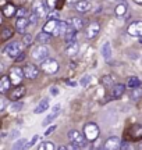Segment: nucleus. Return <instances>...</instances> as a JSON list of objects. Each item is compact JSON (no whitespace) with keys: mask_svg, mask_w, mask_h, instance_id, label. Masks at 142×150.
Instances as JSON below:
<instances>
[{"mask_svg":"<svg viewBox=\"0 0 142 150\" xmlns=\"http://www.w3.org/2000/svg\"><path fill=\"white\" fill-rule=\"evenodd\" d=\"M22 52V43L18 40H14L11 43H7L3 49V54L9 59H16L18 54Z\"/></svg>","mask_w":142,"mask_h":150,"instance_id":"f257e3e1","label":"nucleus"},{"mask_svg":"<svg viewBox=\"0 0 142 150\" xmlns=\"http://www.w3.org/2000/svg\"><path fill=\"white\" fill-rule=\"evenodd\" d=\"M49 47L46 46V45H38V46H35L32 49V52H31V57H32L33 61H38L40 63L42 60L48 59L49 57Z\"/></svg>","mask_w":142,"mask_h":150,"instance_id":"f03ea898","label":"nucleus"},{"mask_svg":"<svg viewBox=\"0 0 142 150\" xmlns=\"http://www.w3.org/2000/svg\"><path fill=\"white\" fill-rule=\"evenodd\" d=\"M99 132H100V129L99 127L96 125L95 122H88L85 124V127H84V136H85V139L89 140V142H93V140L98 139L99 136Z\"/></svg>","mask_w":142,"mask_h":150,"instance_id":"7ed1b4c3","label":"nucleus"},{"mask_svg":"<svg viewBox=\"0 0 142 150\" xmlns=\"http://www.w3.org/2000/svg\"><path fill=\"white\" fill-rule=\"evenodd\" d=\"M59 68H60V65H59V63L55 59L48 57V59L40 61V70L43 72H46V74H56L59 71Z\"/></svg>","mask_w":142,"mask_h":150,"instance_id":"20e7f679","label":"nucleus"},{"mask_svg":"<svg viewBox=\"0 0 142 150\" xmlns=\"http://www.w3.org/2000/svg\"><path fill=\"white\" fill-rule=\"evenodd\" d=\"M68 139H70L71 143H75L78 145L80 147H85L87 146V142L88 140L85 139V136L82 132H80L78 129H71L68 132Z\"/></svg>","mask_w":142,"mask_h":150,"instance_id":"39448f33","label":"nucleus"},{"mask_svg":"<svg viewBox=\"0 0 142 150\" xmlns=\"http://www.w3.org/2000/svg\"><path fill=\"white\" fill-rule=\"evenodd\" d=\"M59 22H60L59 18H50V20L46 21V24H45L43 28H42V31L50 33L52 36H53V35H55V36H59Z\"/></svg>","mask_w":142,"mask_h":150,"instance_id":"423d86ee","label":"nucleus"},{"mask_svg":"<svg viewBox=\"0 0 142 150\" xmlns=\"http://www.w3.org/2000/svg\"><path fill=\"white\" fill-rule=\"evenodd\" d=\"M9 79H10L11 85H20L24 79V72H22V68L20 67H13L10 70V74H9Z\"/></svg>","mask_w":142,"mask_h":150,"instance_id":"0eeeda50","label":"nucleus"},{"mask_svg":"<svg viewBox=\"0 0 142 150\" xmlns=\"http://www.w3.org/2000/svg\"><path fill=\"white\" fill-rule=\"evenodd\" d=\"M32 13H35L39 18H43L48 13V4H45L40 0H35L32 4Z\"/></svg>","mask_w":142,"mask_h":150,"instance_id":"6e6552de","label":"nucleus"},{"mask_svg":"<svg viewBox=\"0 0 142 150\" xmlns=\"http://www.w3.org/2000/svg\"><path fill=\"white\" fill-rule=\"evenodd\" d=\"M22 72H24V78H28V79H35L39 75V70L36 65L32 64H27L24 68H22Z\"/></svg>","mask_w":142,"mask_h":150,"instance_id":"1a4fd4ad","label":"nucleus"},{"mask_svg":"<svg viewBox=\"0 0 142 150\" xmlns=\"http://www.w3.org/2000/svg\"><path fill=\"white\" fill-rule=\"evenodd\" d=\"M28 27H29V22H28V18H27V17H18V18H17V21H16V29H17V32L20 33V35L27 33Z\"/></svg>","mask_w":142,"mask_h":150,"instance_id":"9d476101","label":"nucleus"},{"mask_svg":"<svg viewBox=\"0 0 142 150\" xmlns=\"http://www.w3.org/2000/svg\"><path fill=\"white\" fill-rule=\"evenodd\" d=\"M99 31H100V25H99L96 21H92L89 25L87 27V31H85V36L88 39H93V38L98 36Z\"/></svg>","mask_w":142,"mask_h":150,"instance_id":"9b49d317","label":"nucleus"},{"mask_svg":"<svg viewBox=\"0 0 142 150\" xmlns=\"http://www.w3.org/2000/svg\"><path fill=\"white\" fill-rule=\"evenodd\" d=\"M128 35L131 36H141L142 35V21H134L128 25V29H127Z\"/></svg>","mask_w":142,"mask_h":150,"instance_id":"f8f14e48","label":"nucleus"},{"mask_svg":"<svg viewBox=\"0 0 142 150\" xmlns=\"http://www.w3.org/2000/svg\"><path fill=\"white\" fill-rule=\"evenodd\" d=\"M92 8V1L91 0H77L75 1V10L78 13H88V11Z\"/></svg>","mask_w":142,"mask_h":150,"instance_id":"ddd939ff","label":"nucleus"},{"mask_svg":"<svg viewBox=\"0 0 142 150\" xmlns=\"http://www.w3.org/2000/svg\"><path fill=\"white\" fill-rule=\"evenodd\" d=\"M60 111H61V106H60V104H56L55 107L52 108V111H50L49 115H48V117L45 118V121H43V125H45V127L53 122V121H55L56 118L59 117V114H60Z\"/></svg>","mask_w":142,"mask_h":150,"instance_id":"4468645a","label":"nucleus"},{"mask_svg":"<svg viewBox=\"0 0 142 150\" xmlns=\"http://www.w3.org/2000/svg\"><path fill=\"white\" fill-rule=\"evenodd\" d=\"M120 143H121L120 138H117V136H110L109 139L104 142L103 147L107 150H116V149H120Z\"/></svg>","mask_w":142,"mask_h":150,"instance_id":"2eb2a0df","label":"nucleus"},{"mask_svg":"<svg viewBox=\"0 0 142 150\" xmlns=\"http://www.w3.org/2000/svg\"><path fill=\"white\" fill-rule=\"evenodd\" d=\"M126 88L127 86L124 83H116V85H113V88H111V97L113 99H120L124 95Z\"/></svg>","mask_w":142,"mask_h":150,"instance_id":"dca6fc26","label":"nucleus"},{"mask_svg":"<svg viewBox=\"0 0 142 150\" xmlns=\"http://www.w3.org/2000/svg\"><path fill=\"white\" fill-rule=\"evenodd\" d=\"M78 52H80V45H78L77 40L70 42L66 45V53L68 54V56H71V57H72V56H77Z\"/></svg>","mask_w":142,"mask_h":150,"instance_id":"f3484780","label":"nucleus"},{"mask_svg":"<svg viewBox=\"0 0 142 150\" xmlns=\"http://www.w3.org/2000/svg\"><path fill=\"white\" fill-rule=\"evenodd\" d=\"M25 92H27V89L24 88V86H18L17 85V88L14 89V91L10 93V99L14 102V100H18V99H21V97H24V95H25Z\"/></svg>","mask_w":142,"mask_h":150,"instance_id":"a211bd4d","label":"nucleus"},{"mask_svg":"<svg viewBox=\"0 0 142 150\" xmlns=\"http://www.w3.org/2000/svg\"><path fill=\"white\" fill-rule=\"evenodd\" d=\"M68 24H70V27H72L74 29H75L77 32H78V31H81L82 28H84V25H85L84 20H82V18H78V17H72Z\"/></svg>","mask_w":142,"mask_h":150,"instance_id":"6ab92c4d","label":"nucleus"},{"mask_svg":"<svg viewBox=\"0 0 142 150\" xmlns=\"http://www.w3.org/2000/svg\"><path fill=\"white\" fill-rule=\"evenodd\" d=\"M48 108H49V99H43V100H40L39 104L35 107L33 112H35V114H42V112L48 111Z\"/></svg>","mask_w":142,"mask_h":150,"instance_id":"aec40b11","label":"nucleus"},{"mask_svg":"<svg viewBox=\"0 0 142 150\" xmlns=\"http://www.w3.org/2000/svg\"><path fill=\"white\" fill-rule=\"evenodd\" d=\"M100 52H102V56H103V59L106 61H109L110 57H111V45L109 42H104L102 45V49H100Z\"/></svg>","mask_w":142,"mask_h":150,"instance_id":"412c9836","label":"nucleus"},{"mask_svg":"<svg viewBox=\"0 0 142 150\" xmlns=\"http://www.w3.org/2000/svg\"><path fill=\"white\" fill-rule=\"evenodd\" d=\"M10 79L9 76H1L0 78V93H6L10 91Z\"/></svg>","mask_w":142,"mask_h":150,"instance_id":"4be33fe9","label":"nucleus"},{"mask_svg":"<svg viewBox=\"0 0 142 150\" xmlns=\"http://www.w3.org/2000/svg\"><path fill=\"white\" fill-rule=\"evenodd\" d=\"M50 39H52V35L42 31V32L38 33V36H36V42L40 43V45H45V43H49Z\"/></svg>","mask_w":142,"mask_h":150,"instance_id":"5701e85b","label":"nucleus"},{"mask_svg":"<svg viewBox=\"0 0 142 150\" xmlns=\"http://www.w3.org/2000/svg\"><path fill=\"white\" fill-rule=\"evenodd\" d=\"M127 10H128V6H127L126 3H119V4L116 6L114 13L117 17H123L127 14Z\"/></svg>","mask_w":142,"mask_h":150,"instance_id":"b1692460","label":"nucleus"},{"mask_svg":"<svg viewBox=\"0 0 142 150\" xmlns=\"http://www.w3.org/2000/svg\"><path fill=\"white\" fill-rule=\"evenodd\" d=\"M22 107H24L22 102H17V100H14L11 104H9V111L10 112H18V111H21Z\"/></svg>","mask_w":142,"mask_h":150,"instance_id":"393cba45","label":"nucleus"},{"mask_svg":"<svg viewBox=\"0 0 142 150\" xmlns=\"http://www.w3.org/2000/svg\"><path fill=\"white\" fill-rule=\"evenodd\" d=\"M16 11H17L16 7H14L13 4H6L4 7H3V14H4L6 17H9V18L14 16V14H16Z\"/></svg>","mask_w":142,"mask_h":150,"instance_id":"a878e982","label":"nucleus"},{"mask_svg":"<svg viewBox=\"0 0 142 150\" xmlns=\"http://www.w3.org/2000/svg\"><path fill=\"white\" fill-rule=\"evenodd\" d=\"M131 97L134 100H139L142 97V86H137V88H132V92H131Z\"/></svg>","mask_w":142,"mask_h":150,"instance_id":"bb28decb","label":"nucleus"},{"mask_svg":"<svg viewBox=\"0 0 142 150\" xmlns=\"http://www.w3.org/2000/svg\"><path fill=\"white\" fill-rule=\"evenodd\" d=\"M141 85V81L138 79L137 76H131L130 79H128V82H127V88H137V86Z\"/></svg>","mask_w":142,"mask_h":150,"instance_id":"cd10ccee","label":"nucleus"},{"mask_svg":"<svg viewBox=\"0 0 142 150\" xmlns=\"http://www.w3.org/2000/svg\"><path fill=\"white\" fill-rule=\"evenodd\" d=\"M55 149H57L56 145L53 142H49V140H48V142H43L42 145L39 146V150H55Z\"/></svg>","mask_w":142,"mask_h":150,"instance_id":"c85d7f7f","label":"nucleus"},{"mask_svg":"<svg viewBox=\"0 0 142 150\" xmlns=\"http://www.w3.org/2000/svg\"><path fill=\"white\" fill-rule=\"evenodd\" d=\"M13 36V29L10 27H6L3 31H1V39L3 40H7V39H10Z\"/></svg>","mask_w":142,"mask_h":150,"instance_id":"c756f323","label":"nucleus"},{"mask_svg":"<svg viewBox=\"0 0 142 150\" xmlns=\"http://www.w3.org/2000/svg\"><path fill=\"white\" fill-rule=\"evenodd\" d=\"M27 139H18L13 145V149H16V150H20V149H25V146H27Z\"/></svg>","mask_w":142,"mask_h":150,"instance_id":"7c9ffc66","label":"nucleus"},{"mask_svg":"<svg viewBox=\"0 0 142 150\" xmlns=\"http://www.w3.org/2000/svg\"><path fill=\"white\" fill-rule=\"evenodd\" d=\"M38 20H39V17L36 16L35 13H31V14H29V18H28V22H29V25L35 27V25L38 24Z\"/></svg>","mask_w":142,"mask_h":150,"instance_id":"2f4dec72","label":"nucleus"},{"mask_svg":"<svg viewBox=\"0 0 142 150\" xmlns=\"http://www.w3.org/2000/svg\"><path fill=\"white\" fill-rule=\"evenodd\" d=\"M31 43H32V35L24 33V38H22V46H29Z\"/></svg>","mask_w":142,"mask_h":150,"instance_id":"473e14b6","label":"nucleus"},{"mask_svg":"<svg viewBox=\"0 0 142 150\" xmlns=\"http://www.w3.org/2000/svg\"><path fill=\"white\" fill-rule=\"evenodd\" d=\"M39 139H40V136H39V135H33L32 139L29 140V142H27V146H25V147H32V146H35L39 142Z\"/></svg>","mask_w":142,"mask_h":150,"instance_id":"72a5a7b5","label":"nucleus"},{"mask_svg":"<svg viewBox=\"0 0 142 150\" xmlns=\"http://www.w3.org/2000/svg\"><path fill=\"white\" fill-rule=\"evenodd\" d=\"M56 128H57V127H56V125H50V127H49V128H48V129H46V132H45V136H50V135H52V134H53V131H55V129Z\"/></svg>","mask_w":142,"mask_h":150,"instance_id":"f704fd0d","label":"nucleus"},{"mask_svg":"<svg viewBox=\"0 0 142 150\" xmlns=\"http://www.w3.org/2000/svg\"><path fill=\"white\" fill-rule=\"evenodd\" d=\"M89 82H91V76L89 75H87V76H84L81 79V85L82 86H87V85H89Z\"/></svg>","mask_w":142,"mask_h":150,"instance_id":"c9c22d12","label":"nucleus"},{"mask_svg":"<svg viewBox=\"0 0 142 150\" xmlns=\"http://www.w3.org/2000/svg\"><path fill=\"white\" fill-rule=\"evenodd\" d=\"M27 8H20V10H17L16 11V14H17V17H25L27 16Z\"/></svg>","mask_w":142,"mask_h":150,"instance_id":"e433bc0d","label":"nucleus"},{"mask_svg":"<svg viewBox=\"0 0 142 150\" xmlns=\"http://www.w3.org/2000/svg\"><path fill=\"white\" fill-rule=\"evenodd\" d=\"M59 93H60V91H59L57 86H52V88H50V95H52V96H57Z\"/></svg>","mask_w":142,"mask_h":150,"instance_id":"4c0bfd02","label":"nucleus"},{"mask_svg":"<svg viewBox=\"0 0 142 150\" xmlns=\"http://www.w3.org/2000/svg\"><path fill=\"white\" fill-rule=\"evenodd\" d=\"M103 83H104V85H107V86L113 85V79H111L110 76H104V78H103Z\"/></svg>","mask_w":142,"mask_h":150,"instance_id":"58836bf2","label":"nucleus"},{"mask_svg":"<svg viewBox=\"0 0 142 150\" xmlns=\"http://www.w3.org/2000/svg\"><path fill=\"white\" fill-rule=\"evenodd\" d=\"M50 18H59V13H57V11H50L48 20H50Z\"/></svg>","mask_w":142,"mask_h":150,"instance_id":"ea45409f","label":"nucleus"},{"mask_svg":"<svg viewBox=\"0 0 142 150\" xmlns=\"http://www.w3.org/2000/svg\"><path fill=\"white\" fill-rule=\"evenodd\" d=\"M56 1H57V0H48V7H50V8H55Z\"/></svg>","mask_w":142,"mask_h":150,"instance_id":"a19ab883","label":"nucleus"},{"mask_svg":"<svg viewBox=\"0 0 142 150\" xmlns=\"http://www.w3.org/2000/svg\"><path fill=\"white\" fill-rule=\"evenodd\" d=\"M24 59H25V56H24V53H22V52H21V53L18 54V56H17V57H16V59H14V60H16V61H22V60H24Z\"/></svg>","mask_w":142,"mask_h":150,"instance_id":"79ce46f5","label":"nucleus"},{"mask_svg":"<svg viewBox=\"0 0 142 150\" xmlns=\"http://www.w3.org/2000/svg\"><path fill=\"white\" fill-rule=\"evenodd\" d=\"M120 149H130V145L127 142H121L120 143Z\"/></svg>","mask_w":142,"mask_h":150,"instance_id":"37998d69","label":"nucleus"},{"mask_svg":"<svg viewBox=\"0 0 142 150\" xmlns=\"http://www.w3.org/2000/svg\"><path fill=\"white\" fill-rule=\"evenodd\" d=\"M4 107H6V103H4V100L3 99H0V112L4 110Z\"/></svg>","mask_w":142,"mask_h":150,"instance_id":"c03bdc74","label":"nucleus"},{"mask_svg":"<svg viewBox=\"0 0 142 150\" xmlns=\"http://www.w3.org/2000/svg\"><path fill=\"white\" fill-rule=\"evenodd\" d=\"M3 70H4V67H3V64H1V63H0V74H1V72H3Z\"/></svg>","mask_w":142,"mask_h":150,"instance_id":"a18cd8bd","label":"nucleus"},{"mask_svg":"<svg viewBox=\"0 0 142 150\" xmlns=\"http://www.w3.org/2000/svg\"><path fill=\"white\" fill-rule=\"evenodd\" d=\"M134 1H135L137 4H142V0H134Z\"/></svg>","mask_w":142,"mask_h":150,"instance_id":"49530a36","label":"nucleus"},{"mask_svg":"<svg viewBox=\"0 0 142 150\" xmlns=\"http://www.w3.org/2000/svg\"><path fill=\"white\" fill-rule=\"evenodd\" d=\"M67 1H68V3H75L77 0H67Z\"/></svg>","mask_w":142,"mask_h":150,"instance_id":"de8ad7c7","label":"nucleus"},{"mask_svg":"<svg viewBox=\"0 0 142 150\" xmlns=\"http://www.w3.org/2000/svg\"><path fill=\"white\" fill-rule=\"evenodd\" d=\"M138 38H139V43L142 45V35H141V36H138Z\"/></svg>","mask_w":142,"mask_h":150,"instance_id":"09e8293b","label":"nucleus"},{"mask_svg":"<svg viewBox=\"0 0 142 150\" xmlns=\"http://www.w3.org/2000/svg\"><path fill=\"white\" fill-rule=\"evenodd\" d=\"M0 24H1V16H0Z\"/></svg>","mask_w":142,"mask_h":150,"instance_id":"8fccbe9b","label":"nucleus"},{"mask_svg":"<svg viewBox=\"0 0 142 150\" xmlns=\"http://www.w3.org/2000/svg\"><path fill=\"white\" fill-rule=\"evenodd\" d=\"M139 147H141V149H142V145H141V146H139Z\"/></svg>","mask_w":142,"mask_h":150,"instance_id":"3c124183","label":"nucleus"}]
</instances>
